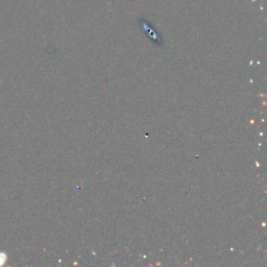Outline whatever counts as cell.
<instances>
[{
	"label": "cell",
	"mask_w": 267,
	"mask_h": 267,
	"mask_svg": "<svg viewBox=\"0 0 267 267\" xmlns=\"http://www.w3.org/2000/svg\"><path fill=\"white\" fill-rule=\"evenodd\" d=\"M7 261V255L4 253H0V266L4 265Z\"/></svg>",
	"instance_id": "obj_1"
}]
</instances>
